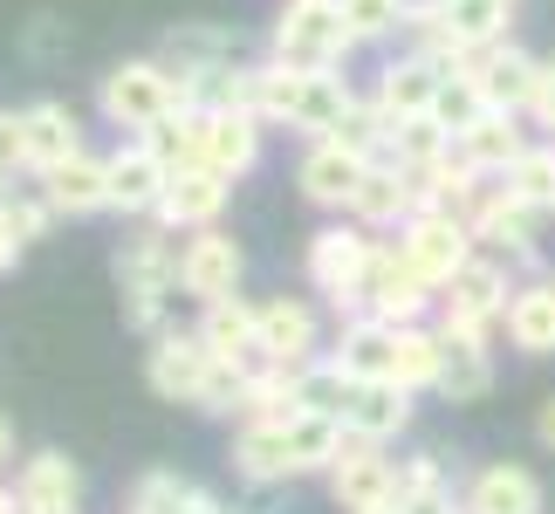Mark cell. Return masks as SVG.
<instances>
[{"mask_svg": "<svg viewBox=\"0 0 555 514\" xmlns=\"http://www.w3.org/2000/svg\"><path fill=\"white\" fill-rule=\"evenodd\" d=\"M357 90L344 82V69H288V62H254V117L261 124H288V131L330 138L350 117Z\"/></svg>", "mask_w": 555, "mask_h": 514, "instance_id": "6da1fadb", "label": "cell"}, {"mask_svg": "<svg viewBox=\"0 0 555 514\" xmlns=\"http://www.w3.org/2000/svg\"><path fill=\"white\" fill-rule=\"evenodd\" d=\"M117 295H124V323H131L138 336H158L165 330V309H172V295H179V247H172V233H165L158 220L131 233V241L117 247Z\"/></svg>", "mask_w": 555, "mask_h": 514, "instance_id": "7a4b0ae2", "label": "cell"}, {"mask_svg": "<svg viewBox=\"0 0 555 514\" xmlns=\"http://www.w3.org/2000/svg\"><path fill=\"white\" fill-rule=\"evenodd\" d=\"M172 111H185V90H179V76L165 69L158 55H131V62H117V69L96 82V117L111 124V131H124V138L158 131Z\"/></svg>", "mask_w": 555, "mask_h": 514, "instance_id": "3957f363", "label": "cell"}, {"mask_svg": "<svg viewBox=\"0 0 555 514\" xmlns=\"http://www.w3.org/2000/svg\"><path fill=\"white\" fill-rule=\"evenodd\" d=\"M377 247H384V233L357 227L350 213L330 220V227H315L309 233V288L323 295L336 316H364V282H371Z\"/></svg>", "mask_w": 555, "mask_h": 514, "instance_id": "277c9868", "label": "cell"}, {"mask_svg": "<svg viewBox=\"0 0 555 514\" xmlns=\"http://www.w3.org/2000/svg\"><path fill=\"white\" fill-rule=\"evenodd\" d=\"M350 49H357V35L336 0H282L274 35H268L274 62H288V69H344Z\"/></svg>", "mask_w": 555, "mask_h": 514, "instance_id": "5b68a950", "label": "cell"}, {"mask_svg": "<svg viewBox=\"0 0 555 514\" xmlns=\"http://www.w3.org/2000/svg\"><path fill=\"white\" fill-rule=\"evenodd\" d=\"M507 303H515V268L494 261V254H474L453 282L439 288V330H466V336H487L507 316Z\"/></svg>", "mask_w": 555, "mask_h": 514, "instance_id": "8992f818", "label": "cell"}, {"mask_svg": "<svg viewBox=\"0 0 555 514\" xmlns=\"http://www.w3.org/2000/svg\"><path fill=\"white\" fill-rule=\"evenodd\" d=\"M466 227H474V247H480V254H494V261H507V268H535L548 213L521 206L515 192H507V185L494 179V185H487L480 200H474V213H466Z\"/></svg>", "mask_w": 555, "mask_h": 514, "instance_id": "52a82bcc", "label": "cell"}, {"mask_svg": "<svg viewBox=\"0 0 555 514\" xmlns=\"http://www.w3.org/2000/svg\"><path fill=\"white\" fill-rule=\"evenodd\" d=\"M391 241L404 247V261H412L433 288H446V282H453V274L480 254V247H474V227H466V213H439V206H418L412 220L391 233Z\"/></svg>", "mask_w": 555, "mask_h": 514, "instance_id": "ba28073f", "label": "cell"}, {"mask_svg": "<svg viewBox=\"0 0 555 514\" xmlns=\"http://www.w3.org/2000/svg\"><path fill=\"white\" fill-rule=\"evenodd\" d=\"M364 316H377V323H433L439 316V288L425 282V274L404 261V247L398 241H384L377 247V261H371V282H364Z\"/></svg>", "mask_w": 555, "mask_h": 514, "instance_id": "9c48e42d", "label": "cell"}, {"mask_svg": "<svg viewBox=\"0 0 555 514\" xmlns=\"http://www.w3.org/2000/svg\"><path fill=\"white\" fill-rule=\"evenodd\" d=\"M212 350L199 343V330H158L152 350H144V384L165 398V404H206V384H212Z\"/></svg>", "mask_w": 555, "mask_h": 514, "instance_id": "30bf717a", "label": "cell"}, {"mask_svg": "<svg viewBox=\"0 0 555 514\" xmlns=\"http://www.w3.org/2000/svg\"><path fill=\"white\" fill-rule=\"evenodd\" d=\"M241 274H247V254L233 233L206 227V233H185L179 247V288L192 295V303H227V295H241Z\"/></svg>", "mask_w": 555, "mask_h": 514, "instance_id": "8fae6325", "label": "cell"}, {"mask_svg": "<svg viewBox=\"0 0 555 514\" xmlns=\"http://www.w3.org/2000/svg\"><path fill=\"white\" fill-rule=\"evenodd\" d=\"M330 494L344 514H377L398 501V460L371 439H344V453L330 466Z\"/></svg>", "mask_w": 555, "mask_h": 514, "instance_id": "7c38bea8", "label": "cell"}, {"mask_svg": "<svg viewBox=\"0 0 555 514\" xmlns=\"http://www.w3.org/2000/svg\"><path fill=\"white\" fill-rule=\"evenodd\" d=\"M165 185H172V165H165L144 138H124L111 152V213H124V220H152Z\"/></svg>", "mask_w": 555, "mask_h": 514, "instance_id": "4fadbf2b", "label": "cell"}, {"mask_svg": "<svg viewBox=\"0 0 555 514\" xmlns=\"http://www.w3.org/2000/svg\"><path fill=\"white\" fill-rule=\"evenodd\" d=\"M227 200H233V179H220L212 165H192V171H172V185H165L152 220L165 233H206V227H220Z\"/></svg>", "mask_w": 555, "mask_h": 514, "instance_id": "5bb4252c", "label": "cell"}, {"mask_svg": "<svg viewBox=\"0 0 555 514\" xmlns=\"http://www.w3.org/2000/svg\"><path fill=\"white\" fill-rule=\"evenodd\" d=\"M323 357V323L302 295H268L261 303V363H282V371H302V363Z\"/></svg>", "mask_w": 555, "mask_h": 514, "instance_id": "9a60e30c", "label": "cell"}, {"mask_svg": "<svg viewBox=\"0 0 555 514\" xmlns=\"http://www.w3.org/2000/svg\"><path fill=\"white\" fill-rule=\"evenodd\" d=\"M474 82L487 97V111H515L528 117V103H535V76H542V55L515 49V41H494V49H474Z\"/></svg>", "mask_w": 555, "mask_h": 514, "instance_id": "2e32d148", "label": "cell"}, {"mask_svg": "<svg viewBox=\"0 0 555 514\" xmlns=\"http://www.w3.org/2000/svg\"><path fill=\"white\" fill-rule=\"evenodd\" d=\"M439 90H446V69L439 62H425V55H391L377 69V90H371V103L391 124H412V117H433V103H439Z\"/></svg>", "mask_w": 555, "mask_h": 514, "instance_id": "e0dca14e", "label": "cell"}, {"mask_svg": "<svg viewBox=\"0 0 555 514\" xmlns=\"http://www.w3.org/2000/svg\"><path fill=\"white\" fill-rule=\"evenodd\" d=\"M192 330H199V343L212 350V363H233V371H254V363H261V303H247V295L206 303Z\"/></svg>", "mask_w": 555, "mask_h": 514, "instance_id": "ac0fdd59", "label": "cell"}, {"mask_svg": "<svg viewBox=\"0 0 555 514\" xmlns=\"http://www.w3.org/2000/svg\"><path fill=\"white\" fill-rule=\"evenodd\" d=\"M364 158L357 152H344V144H330V138H315L309 152H302V165H295V185H302V200L309 206H323V213H336L344 220L350 213V200H357V185H364Z\"/></svg>", "mask_w": 555, "mask_h": 514, "instance_id": "d6986e66", "label": "cell"}, {"mask_svg": "<svg viewBox=\"0 0 555 514\" xmlns=\"http://www.w3.org/2000/svg\"><path fill=\"white\" fill-rule=\"evenodd\" d=\"M41 200H49L62 220H90V213H111V158H96L82 144L76 158H62L55 171H41Z\"/></svg>", "mask_w": 555, "mask_h": 514, "instance_id": "ffe728a7", "label": "cell"}, {"mask_svg": "<svg viewBox=\"0 0 555 514\" xmlns=\"http://www.w3.org/2000/svg\"><path fill=\"white\" fill-rule=\"evenodd\" d=\"M14 501L21 514H82V480H76V460L69 453H35V460H21V474H14Z\"/></svg>", "mask_w": 555, "mask_h": 514, "instance_id": "44dd1931", "label": "cell"}, {"mask_svg": "<svg viewBox=\"0 0 555 514\" xmlns=\"http://www.w3.org/2000/svg\"><path fill=\"white\" fill-rule=\"evenodd\" d=\"M412 213H418V179H412V171H398V165H371L364 185H357V200H350V220L384 233V241H391Z\"/></svg>", "mask_w": 555, "mask_h": 514, "instance_id": "7402d4cb", "label": "cell"}, {"mask_svg": "<svg viewBox=\"0 0 555 514\" xmlns=\"http://www.w3.org/2000/svg\"><path fill=\"white\" fill-rule=\"evenodd\" d=\"M233 474L247 487H274V480H295V460H288V419H241L233 433Z\"/></svg>", "mask_w": 555, "mask_h": 514, "instance_id": "603a6c76", "label": "cell"}, {"mask_svg": "<svg viewBox=\"0 0 555 514\" xmlns=\"http://www.w3.org/2000/svg\"><path fill=\"white\" fill-rule=\"evenodd\" d=\"M404 425H412V391L391 377H364L357 384V398H350V412H344V433L350 439H371V446H391Z\"/></svg>", "mask_w": 555, "mask_h": 514, "instance_id": "cb8c5ba5", "label": "cell"}, {"mask_svg": "<svg viewBox=\"0 0 555 514\" xmlns=\"http://www.w3.org/2000/svg\"><path fill=\"white\" fill-rule=\"evenodd\" d=\"M501 330H507V343H515L521 357H555V274L515 282V303H507Z\"/></svg>", "mask_w": 555, "mask_h": 514, "instance_id": "d4e9b609", "label": "cell"}, {"mask_svg": "<svg viewBox=\"0 0 555 514\" xmlns=\"http://www.w3.org/2000/svg\"><path fill=\"white\" fill-rule=\"evenodd\" d=\"M446 336V357H439V398L446 404H480L494 391V350L487 336H466V330H439Z\"/></svg>", "mask_w": 555, "mask_h": 514, "instance_id": "484cf974", "label": "cell"}, {"mask_svg": "<svg viewBox=\"0 0 555 514\" xmlns=\"http://www.w3.org/2000/svg\"><path fill=\"white\" fill-rule=\"evenodd\" d=\"M21 124H28V179H41V171H55L62 158H76L82 152V124L69 103H55V97H41L21 111Z\"/></svg>", "mask_w": 555, "mask_h": 514, "instance_id": "4316f807", "label": "cell"}, {"mask_svg": "<svg viewBox=\"0 0 555 514\" xmlns=\"http://www.w3.org/2000/svg\"><path fill=\"white\" fill-rule=\"evenodd\" d=\"M391 350H398V330L377 323V316H344L330 336V363H344L350 377H391Z\"/></svg>", "mask_w": 555, "mask_h": 514, "instance_id": "83f0119b", "label": "cell"}, {"mask_svg": "<svg viewBox=\"0 0 555 514\" xmlns=\"http://www.w3.org/2000/svg\"><path fill=\"white\" fill-rule=\"evenodd\" d=\"M521 124H528V117H515V111H487L474 131H460V138H453V152H460L466 165H480L487 179H501V171L515 165L528 144H535V138L521 131Z\"/></svg>", "mask_w": 555, "mask_h": 514, "instance_id": "f1b7e54d", "label": "cell"}, {"mask_svg": "<svg viewBox=\"0 0 555 514\" xmlns=\"http://www.w3.org/2000/svg\"><path fill=\"white\" fill-rule=\"evenodd\" d=\"M466 514H542V480L528 474V466H480L474 480H466Z\"/></svg>", "mask_w": 555, "mask_h": 514, "instance_id": "f546056e", "label": "cell"}, {"mask_svg": "<svg viewBox=\"0 0 555 514\" xmlns=\"http://www.w3.org/2000/svg\"><path fill=\"white\" fill-rule=\"evenodd\" d=\"M261 138H268L261 117L220 111V117H212V131H206V165L220 171V179H247V171L261 165Z\"/></svg>", "mask_w": 555, "mask_h": 514, "instance_id": "4dcf8cb0", "label": "cell"}, {"mask_svg": "<svg viewBox=\"0 0 555 514\" xmlns=\"http://www.w3.org/2000/svg\"><path fill=\"white\" fill-rule=\"evenodd\" d=\"M158 62H165L179 82H199V76H212V69H227V62H241V41L220 35V28H179V35L158 49Z\"/></svg>", "mask_w": 555, "mask_h": 514, "instance_id": "1f68e13d", "label": "cell"}, {"mask_svg": "<svg viewBox=\"0 0 555 514\" xmlns=\"http://www.w3.org/2000/svg\"><path fill=\"white\" fill-rule=\"evenodd\" d=\"M439 357H446V336L439 323H404L398 330V350H391V384L404 391H439Z\"/></svg>", "mask_w": 555, "mask_h": 514, "instance_id": "d6a6232c", "label": "cell"}, {"mask_svg": "<svg viewBox=\"0 0 555 514\" xmlns=\"http://www.w3.org/2000/svg\"><path fill=\"white\" fill-rule=\"evenodd\" d=\"M357 384H364V377H350L344 363L315 357V363L295 371V404H302V412H323V419H344L350 398H357Z\"/></svg>", "mask_w": 555, "mask_h": 514, "instance_id": "836d02e7", "label": "cell"}, {"mask_svg": "<svg viewBox=\"0 0 555 514\" xmlns=\"http://www.w3.org/2000/svg\"><path fill=\"white\" fill-rule=\"evenodd\" d=\"M439 8L460 49H494V41H507V21H515V0H439Z\"/></svg>", "mask_w": 555, "mask_h": 514, "instance_id": "e575fe53", "label": "cell"}, {"mask_svg": "<svg viewBox=\"0 0 555 514\" xmlns=\"http://www.w3.org/2000/svg\"><path fill=\"white\" fill-rule=\"evenodd\" d=\"M206 131H212V111H172L158 131H144V144L172 171H192V165H206Z\"/></svg>", "mask_w": 555, "mask_h": 514, "instance_id": "d590c367", "label": "cell"}, {"mask_svg": "<svg viewBox=\"0 0 555 514\" xmlns=\"http://www.w3.org/2000/svg\"><path fill=\"white\" fill-rule=\"evenodd\" d=\"M212 494L199 480H185V474H172V466H152L138 487H131V507L124 514H199Z\"/></svg>", "mask_w": 555, "mask_h": 514, "instance_id": "8d00e7d4", "label": "cell"}, {"mask_svg": "<svg viewBox=\"0 0 555 514\" xmlns=\"http://www.w3.org/2000/svg\"><path fill=\"white\" fill-rule=\"evenodd\" d=\"M446 152H453V131H439L433 117H412V124H391V152H384V165L412 171V179H425Z\"/></svg>", "mask_w": 555, "mask_h": 514, "instance_id": "74e56055", "label": "cell"}, {"mask_svg": "<svg viewBox=\"0 0 555 514\" xmlns=\"http://www.w3.org/2000/svg\"><path fill=\"white\" fill-rule=\"evenodd\" d=\"M501 185L515 192L521 206H535V213H548V220H555V138L528 144V152L501 171Z\"/></svg>", "mask_w": 555, "mask_h": 514, "instance_id": "f35d334b", "label": "cell"}, {"mask_svg": "<svg viewBox=\"0 0 555 514\" xmlns=\"http://www.w3.org/2000/svg\"><path fill=\"white\" fill-rule=\"evenodd\" d=\"M487 117V97H480V82H474V69H460V76H446V90H439V103H433V124L439 131H474V124Z\"/></svg>", "mask_w": 555, "mask_h": 514, "instance_id": "ab89813d", "label": "cell"}, {"mask_svg": "<svg viewBox=\"0 0 555 514\" xmlns=\"http://www.w3.org/2000/svg\"><path fill=\"white\" fill-rule=\"evenodd\" d=\"M336 8H344L357 49H364V41H391V35H404V14H412V0H336Z\"/></svg>", "mask_w": 555, "mask_h": 514, "instance_id": "60d3db41", "label": "cell"}, {"mask_svg": "<svg viewBox=\"0 0 555 514\" xmlns=\"http://www.w3.org/2000/svg\"><path fill=\"white\" fill-rule=\"evenodd\" d=\"M0 213L14 220V233H21V241H41V233H49V227L62 220V213H55L49 200H41V185H14V200L0 206Z\"/></svg>", "mask_w": 555, "mask_h": 514, "instance_id": "b9f144b4", "label": "cell"}, {"mask_svg": "<svg viewBox=\"0 0 555 514\" xmlns=\"http://www.w3.org/2000/svg\"><path fill=\"white\" fill-rule=\"evenodd\" d=\"M433 487H446L439 474V453H412V460H398V501H412V494H433ZM391 501V507H398Z\"/></svg>", "mask_w": 555, "mask_h": 514, "instance_id": "7bdbcfd3", "label": "cell"}, {"mask_svg": "<svg viewBox=\"0 0 555 514\" xmlns=\"http://www.w3.org/2000/svg\"><path fill=\"white\" fill-rule=\"evenodd\" d=\"M0 171L28 179V124H21V111H0Z\"/></svg>", "mask_w": 555, "mask_h": 514, "instance_id": "ee69618b", "label": "cell"}, {"mask_svg": "<svg viewBox=\"0 0 555 514\" xmlns=\"http://www.w3.org/2000/svg\"><path fill=\"white\" fill-rule=\"evenodd\" d=\"M528 117H535L542 131L555 138V55L542 62V76H535V103H528Z\"/></svg>", "mask_w": 555, "mask_h": 514, "instance_id": "f6af8a7d", "label": "cell"}, {"mask_svg": "<svg viewBox=\"0 0 555 514\" xmlns=\"http://www.w3.org/2000/svg\"><path fill=\"white\" fill-rule=\"evenodd\" d=\"M398 514H466V501L453 494V487H433V494H412V501H398Z\"/></svg>", "mask_w": 555, "mask_h": 514, "instance_id": "bcb514c9", "label": "cell"}, {"mask_svg": "<svg viewBox=\"0 0 555 514\" xmlns=\"http://www.w3.org/2000/svg\"><path fill=\"white\" fill-rule=\"evenodd\" d=\"M21 247H28V241H21V233H14V220L0 213V274H8V268L21 261Z\"/></svg>", "mask_w": 555, "mask_h": 514, "instance_id": "7dc6e473", "label": "cell"}, {"mask_svg": "<svg viewBox=\"0 0 555 514\" xmlns=\"http://www.w3.org/2000/svg\"><path fill=\"white\" fill-rule=\"evenodd\" d=\"M535 439L555 453V398H542V412H535Z\"/></svg>", "mask_w": 555, "mask_h": 514, "instance_id": "c3c4849f", "label": "cell"}, {"mask_svg": "<svg viewBox=\"0 0 555 514\" xmlns=\"http://www.w3.org/2000/svg\"><path fill=\"white\" fill-rule=\"evenodd\" d=\"M8 460H14V425L0 419V466H8Z\"/></svg>", "mask_w": 555, "mask_h": 514, "instance_id": "681fc988", "label": "cell"}, {"mask_svg": "<svg viewBox=\"0 0 555 514\" xmlns=\"http://www.w3.org/2000/svg\"><path fill=\"white\" fill-rule=\"evenodd\" d=\"M0 514H21V501H14V487L0 480Z\"/></svg>", "mask_w": 555, "mask_h": 514, "instance_id": "f907efd6", "label": "cell"}, {"mask_svg": "<svg viewBox=\"0 0 555 514\" xmlns=\"http://www.w3.org/2000/svg\"><path fill=\"white\" fill-rule=\"evenodd\" d=\"M14 200V171H0V206H8Z\"/></svg>", "mask_w": 555, "mask_h": 514, "instance_id": "816d5d0a", "label": "cell"}, {"mask_svg": "<svg viewBox=\"0 0 555 514\" xmlns=\"http://www.w3.org/2000/svg\"><path fill=\"white\" fill-rule=\"evenodd\" d=\"M377 514H398V507H377Z\"/></svg>", "mask_w": 555, "mask_h": 514, "instance_id": "f5cc1de1", "label": "cell"}]
</instances>
